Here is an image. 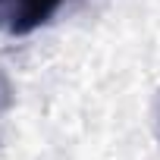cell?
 Listing matches in <instances>:
<instances>
[{"mask_svg": "<svg viewBox=\"0 0 160 160\" xmlns=\"http://www.w3.org/2000/svg\"><path fill=\"white\" fill-rule=\"evenodd\" d=\"M63 0H0V35L7 38H25L47 25Z\"/></svg>", "mask_w": 160, "mask_h": 160, "instance_id": "obj_1", "label": "cell"}, {"mask_svg": "<svg viewBox=\"0 0 160 160\" xmlns=\"http://www.w3.org/2000/svg\"><path fill=\"white\" fill-rule=\"evenodd\" d=\"M10 107H13V82H10V75L0 69V116H3Z\"/></svg>", "mask_w": 160, "mask_h": 160, "instance_id": "obj_2", "label": "cell"}]
</instances>
